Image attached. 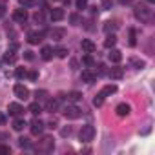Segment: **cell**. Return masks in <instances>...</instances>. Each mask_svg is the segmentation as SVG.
I'll return each instance as SVG.
<instances>
[{
	"label": "cell",
	"instance_id": "obj_1",
	"mask_svg": "<svg viewBox=\"0 0 155 155\" xmlns=\"http://www.w3.org/2000/svg\"><path fill=\"white\" fill-rule=\"evenodd\" d=\"M79 137H81V140H82V142H91V140H93V137H95V128H93L91 124L82 126V128H81Z\"/></svg>",
	"mask_w": 155,
	"mask_h": 155
},
{
	"label": "cell",
	"instance_id": "obj_2",
	"mask_svg": "<svg viewBox=\"0 0 155 155\" xmlns=\"http://www.w3.org/2000/svg\"><path fill=\"white\" fill-rule=\"evenodd\" d=\"M64 117L69 119V120H75V119H81L82 117V110L79 106H75V104H69L66 110H64Z\"/></svg>",
	"mask_w": 155,
	"mask_h": 155
},
{
	"label": "cell",
	"instance_id": "obj_3",
	"mask_svg": "<svg viewBox=\"0 0 155 155\" xmlns=\"http://www.w3.org/2000/svg\"><path fill=\"white\" fill-rule=\"evenodd\" d=\"M135 17L146 22V20L151 18V11H150L146 6H140V4H139V6H135Z\"/></svg>",
	"mask_w": 155,
	"mask_h": 155
},
{
	"label": "cell",
	"instance_id": "obj_4",
	"mask_svg": "<svg viewBox=\"0 0 155 155\" xmlns=\"http://www.w3.org/2000/svg\"><path fill=\"white\" fill-rule=\"evenodd\" d=\"M53 139L51 137H42V140L38 142V151H46V153H49V151H53Z\"/></svg>",
	"mask_w": 155,
	"mask_h": 155
},
{
	"label": "cell",
	"instance_id": "obj_5",
	"mask_svg": "<svg viewBox=\"0 0 155 155\" xmlns=\"http://www.w3.org/2000/svg\"><path fill=\"white\" fill-rule=\"evenodd\" d=\"M13 91H15V95L20 99V101H26L28 97H29V90L24 86V84H15V88H13Z\"/></svg>",
	"mask_w": 155,
	"mask_h": 155
},
{
	"label": "cell",
	"instance_id": "obj_6",
	"mask_svg": "<svg viewBox=\"0 0 155 155\" xmlns=\"http://www.w3.org/2000/svg\"><path fill=\"white\" fill-rule=\"evenodd\" d=\"M44 131V122L38 119V117H35L33 120H31V133L33 135H40Z\"/></svg>",
	"mask_w": 155,
	"mask_h": 155
},
{
	"label": "cell",
	"instance_id": "obj_7",
	"mask_svg": "<svg viewBox=\"0 0 155 155\" xmlns=\"http://www.w3.org/2000/svg\"><path fill=\"white\" fill-rule=\"evenodd\" d=\"M81 79H82V82L93 84V82H95V79H97V75H95L93 71H90V69H84V71L81 73Z\"/></svg>",
	"mask_w": 155,
	"mask_h": 155
},
{
	"label": "cell",
	"instance_id": "obj_8",
	"mask_svg": "<svg viewBox=\"0 0 155 155\" xmlns=\"http://www.w3.org/2000/svg\"><path fill=\"white\" fill-rule=\"evenodd\" d=\"M13 18H15L17 22H20V24H24V22L28 20V11H26V9H15Z\"/></svg>",
	"mask_w": 155,
	"mask_h": 155
},
{
	"label": "cell",
	"instance_id": "obj_9",
	"mask_svg": "<svg viewBox=\"0 0 155 155\" xmlns=\"http://www.w3.org/2000/svg\"><path fill=\"white\" fill-rule=\"evenodd\" d=\"M64 35H66V29H62V28H53V29L49 31V37H51L53 40H62Z\"/></svg>",
	"mask_w": 155,
	"mask_h": 155
},
{
	"label": "cell",
	"instance_id": "obj_10",
	"mask_svg": "<svg viewBox=\"0 0 155 155\" xmlns=\"http://www.w3.org/2000/svg\"><path fill=\"white\" fill-rule=\"evenodd\" d=\"M115 111H117V115H119V117H126V115L130 113V106H128L126 102H120V104L115 108Z\"/></svg>",
	"mask_w": 155,
	"mask_h": 155
},
{
	"label": "cell",
	"instance_id": "obj_11",
	"mask_svg": "<svg viewBox=\"0 0 155 155\" xmlns=\"http://www.w3.org/2000/svg\"><path fill=\"white\" fill-rule=\"evenodd\" d=\"M110 60H111L113 64H117V62H120V60H122V53H120L119 49H115V48H111V51H110Z\"/></svg>",
	"mask_w": 155,
	"mask_h": 155
},
{
	"label": "cell",
	"instance_id": "obj_12",
	"mask_svg": "<svg viewBox=\"0 0 155 155\" xmlns=\"http://www.w3.org/2000/svg\"><path fill=\"white\" fill-rule=\"evenodd\" d=\"M66 99H68V102H79L82 99V93L81 91H69L66 95Z\"/></svg>",
	"mask_w": 155,
	"mask_h": 155
},
{
	"label": "cell",
	"instance_id": "obj_13",
	"mask_svg": "<svg viewBox=\"0 0 155 155\" xmlns=\"http://www.w3.org/2000/svg\"><path fill=\"white\" fill-rule=\"evenodd\" d=\"M62 18H64V9H60V8L51 9V20H53V22H58V20H62Z\"/></svg>",
	"mask_w": 155,
	"mask_h": 155
},
{
	"label": "cell",
	"instance_id": "obj_14",
	"mask_svg": "<svg viewBox=\"0 0 155 155\" xmlns=\"http://www.w3.org/2000/svg\"><path fill=\"white\" fill-rule=\"evenodd\" d=\"M9 113L11 115H22L24 113V108L20 104H17V102H11L9 104Z\"/></svg>",
	"mask_w": 155,
	"mask_h": 155
},
{
	"label": "cell",
	"instance_id": "obj_15",
	"mask_svg": "<svg viewBox=\"0 0 155 155\" xmlns=\"http://www.w3.org/2000/svg\"><path fill=\"white\" fill-rule=\"evenodd\" d=\"M81 46H82V49H84L86 53H93V51H95V44H93L91 40H88V38H84Z\"/></svg>",
	"mask_w": 155,
	"mask_h": 155
},
{
	"label": "cell",
	"instance_id": "obj_16",
	"mask_svg": "<svg viewBox=\"0 0 155 155\" xmlns=\"http://www.w3.org/2000/svg\"><path fill=\"white\" fill-rule=\"evenodd\" d=\"M40 57H42L44 60H51V58H53V49H51L49 46H44L42 51H40Z\"/></svg>",
	"mask_w": 155,
	"mask_h": 155
},
{
	"label": "cell",
	"instance_id": "obj_17",
	"mask_svg": "<svg viewBox=\"0 0 155 155\" xmlns=\"http://www.w3.org/2000/svg\"><path fill=\"white\" fill-rule=\"evenodd\" d=\"M122 75H124L122 68H111L110 69V77H111V79H122Z\"/></svg>",
	"mask_w": 155,
	"mask_h": 155
},
{
	"label": "cell",
	"instance_id": "obj_18",
	"mask_svg": "<svg viewBox=\"0 0 155 155\" xmlns=\"http://www.w3.org/2000/svg\"><path fill=\"white\" fill-rule=\"evenodd\" d=\"M57 108H58V101H55V99H48L46 101V110L48 111H57Z\"/></svg>",
	"mask_w": 155,
	"mask_h": 155
},
{
	"label": "cell",
	"instance_id": "obj_19",
	"mask_svg": "<svg viewBox=\"0 0 155 155\" xmlns=\"http://www.w3.org/2000/svg\"><path fill=\"white\" fill-rule=\"evenodd\" d=\"M42 40V33H29L28 35V42L29 44H38Z\"/></svg>",
	"mask_w": 155,
	"mask_h": 155
},
{
	"label": "cell",
	"instance_id": "obj_20",
	"mask_svg": "<svg viewBox=\"0 0 155 155\" xmlns=\"http://www.w3.org/2000/svg\"><path fill=\"white\" fill-rule=\"evenodd\" d=\"M117 91V86L115 84H108V86H104L102 90H101V93L106 97V95H111V93H115Z\"/></svg>",
	"mask_w": 155,
	"mask_h": 155
},
{
	"label": "cell",
	"instance_id": "obj_21",
	"mask_svg": "<svg viewBox=\"0 0 155 155\" xmlns=\"http://www.w3.org/2000/svg\"><path fill=\"white\" fill-rule=\"evenodd\" d=\"M115 44H117V37H115L113 33H111V35H108V37H106V40H104V46H106V48H113Z\"/></svg>",
	"mask_w": 155,
	"mask_h": 155
},
{
	"label": "cell",
	"instance_id": "obj_22",
	"mask_svg": "<svg viewBox=\"0 0 155 155\" xmlns=\"http://www.w3.org/2000/svg\"><path fill=\"white\" fill-rule=\"evenodd\" d=\"M29 111H31L33 115H40V113H42V108H40L38 101H37V102H31V104H29Z\"/></svg>",
	"mask_w": 155,
	"mask_h": 155
},
{
	"label": "cell",
	"instance_id": "obj_23",
	"mask_svg": "<svg viewBox=\"0 0 155 155\" xmlns=\"http://www.w3.org/2000/svg\"><path fill=\"white\" fill-rule=\"evenodd\" d=\"M13 128H15L17 131H22V130L26 128V120H22V119H17V120L13 122Z\"/></svg>",
	"mask_w": 155,
	"mask_h": 155
},
{
	"label": "cell",
	"instance_id": "obj_24",
	"mask_svg": "<svg viewBox=\"0 0 155 155\" xmlns=\"http://www.w3.org/2000/svg\"><path fill=\"white\" fill-rule=\"evenodd\" d=\"M104 99H106V97H104L102 93H99V95H97V97L93 99V104H95V106L99 108V106H102V102H104Z\"/></svg>",
	"mask_w": 155,
	"mask_h": 155
},
{
	"label": "cell",
	"instance_id": "obj_25",
	"mask_svg": "<svg viewBox=\"0 0 155 155\" xmlns=\"http://www.w3.org/2000/svg\"><path fill=\"white\" fill-rule=\"evenodd\" d=\"M115 28H117V24H115V22H111V20L104 24V31H106V33H110V31H113Z\"/></svg>",
	"mask_w": 155,
	"mask_h": 155
},
{
	"label": "cell",
	"instance_id": "obj_26",
	"mask_svg": "<svg viewBox=\"0 0 155 155\" xmlns=\"http://www.w3.org/2000/svg\"><path fill=\"white\" fill-rule=\"evenodd\" d=\"M55 53H57L58 58H66V57H68V49H66V48H58Z\"/></svg>",
	"mask_w": 155,
	"mask_h": 155
},
{
	"label": "cell",
	"instance_id": "obj_27",
	"mask_svg": "<svg viewBox=\"0 0 155 155\" xmlns=\"http://www.w3.org/2000/svg\"><path fill=\"white\" fill-rule=\"evenodd\" d=\"M6 8H8L6 0H0V18H2V17L6 15Z\"/></svg>",
	"mask_w": 155,
	"mask_h": 155
},
{
	"label": "cell",
	"instance_id": "obj_28",
	"mask_svg": "<svg viewBox=\"0 0 155 155\" xmlns=\"http://www.w3.org/2000/svg\"><path fill=\"white\" fill-rule=\"evenodd\" d=\"M4 60H6V62H9V64H13V62H15V55H13L11 51H8V53L4 55Z\"/></svg>",
	"mask_w": 155,
	"mask_h": 155
},
{
	"label": "cell",
	"instance_id": "obj_29",
	"mask_svg": "<svg viewBox=\"0 0 155 155\" xmlns=\"http://www.w3.org/2000/svg\"><path fill=\"white\" fill-rule=\"evenodd\" d=\"M18 144H20L22 148H29V146H31V142H29V139H26V137H22V139H18Z\"/></svg>",
	"mask_w": 155,
	"mask_h": 155
},
{
	"label": "cell",
	"instance_id": "obj_30",
	"mask_svg": "<svg viewBox=\"0 0 155 155\" xmlns=\"http://www.w3.org/2000/svg\"><path fill=\"white\" fill-rule=\"evenodd\" d=\"M20 4H22L24 8H31V6L37 4V0H20Z\"/></svg>",
	"mask_w": 155,
	"mask_h": 155
},
{
	"label": "cell",
	"instance_id": "obj_31",
	"mask_svg": "<svg viewBox=\"0 0 155 155\" xmlns=\"http://www.w3.org/2000/svg\"><path fill=\"white\" fill-rule=\"evenodd\" d=\"M37 101H48V93L42 90V91H37Z\"/></svg>",
	"mask_w": 155,
	"mask_h": 155
},
{
	"label": "cell",
	"instance_id": "obj_32",
	"mask_svg": "<svg viewBox=\"0 0 155 155\" xmlns=\"http://www.w3.org/2000/svg\"><path fill=\"white\" fill-rule=\"evenodd\" d=\"M9 153H11L9 146H4V144H0V155H9Z\"/></svg>",
	"mask_w": 155,
	"mask_h": 155
},
{
	"label": "cell",
	"instance_id": "obj_33",
	"mask_svg": "<svg viewBox=\"0 0 155 155\" xmlns=\"http://www.w3.org/2000/svg\"><path fill=\"white\" fill-rule=\"evenodd\" d=\"M131 64H133V66H137L139 69H140V68H144V60H139V58H131Z\"/></svg>",
	"mask_w": 155,
	"mask_h": 155
},
{
	"label": "cell",
	"instance_id": "obj_34",
	"mask_svg": "<svg viewBox=\"0 0 155 155\" xmlns=\"http://www.w3.org/2000/svg\"><path fill=\"white\" fill-rule=\"evenodd\" d=\"M26 75H28V71H26L24 68H18V69H17V77H18V79H24Z\"/></svg>",
	"mask_w": 155,
	"mask_h": 155
},
{
	"label": "cell",
	"instance_id": "obj_35",
	"mask_svg": "<svg viewBox=\"0 0 155 155\" xmlns=\"http://www.w3.org/2000/svg\"><path fill=\"white\" fill-rule=\"evenodd\" d=\"M111 6H113V0H102V8L104 9H111Z\"/></svg>",
	"mask_w": 155,
	"mask_h": 155
},
{
	"label": "cell",
	"instance_id": "obj_36",
	"mask_svg": "<svg viewBox=\"0 0 155 155\" xmlns=\"http://www.w3.org/2000/svg\"><path fill=\"white\" fill-rule=\"evenodd\" d=\"M130 46H135V31L130 29Z\"/></svg>",
	"mask_w": 155,
	"mask_h": 155
},
{
	"label": "cell",
	"instance_id": "obj_37",
	"mask_svg": "<svg viewBox=\"0 0 155 155\" xmlns=\"http://www.w3.org/2000/svg\"><path fill=\"white\" fill-rule=\"evenodd\" d=\"M84 64L93 66V58H91V55H86V57H84Z\"/></svg>",
	"mask_w": 155,
	"mask_h": 155
},
{
	"label": "cell",
	"instance_id": "obj_38",
	"mask_svg": "<svg viewBox=\"0 0 155 155\" xmlns=\"http://www.w3.org/2000/svg\"><path fill=\"white\" fill-rule=\"evenodd\" d=\"M77 8H79V9H84V8H86V0H77Z\"/></svg>",
	"mask_w": 155,
	"mask_h": 155
},
{
	"label": "cell",
	"instance_id": "obj_39",
	"mask_svg": "<svg viewBox=\"0 0 155 155\" xmlns=\"http://www.w3.org/2000/svg\"><path fill=\"white\" fill-rule=\"evenodd\" d=\"M24 58L26 60H33V51H24Z\"/></svg>",
	"mask_w": 155,
	"mask_h": 155
},
{
	"label": "cell",
	"instance_id": "obj_40",
	"mask_svg": "<svg viewBox=\"0 0 155 155\" xmlns=\"http://www.w3.org/2000/svg\"><path fill=\"white\" fill-rule=\"evenodd\" d=\"M60 133H62V137H68V135L71 133V128H64V130H62Z\"/></svg>",
	"mask_w": 155,
	"mask_h": 155
},
{
	"label": "cell",
	"instance_id": "obj_41",
	"mask_svg": "<svg viewBox=\"0 0 155 155\" xmlns=\"http://www.w3.org/2000/svg\"><path fill=\"white\" fill-rule=\"evenodd\" d=\"M28 77H29V79H31V81H35V79H37V77H38V73H37V71H31V73H28Z\"/></svg>",
	"mask_w": 155,
	"mask_h": 155
},
{
	"label": "cell",
	"instance_id": "obj_42",
	"mask_svg": "<svg viewBox=\"0 0 155 155\" xmlns=\"http://www.w3.org/2000/svg\"><path fill=\"white\" fill-rule=\"evenodd\" d=\"M6 122V115L4 113H0V124H4Z\"/></svg>",
	"mask_w": 155,
	"mask_h": 155
},
{
	"label": "cell",
	"instance_id": "obj_43",
	"mask_svg": "<svg viewBox=\"0 0 155 155\" xmlns=\"http://www.w3.org/2000/svg\"><path fill=\"white\" fill-rule=\"evenodd\" d=\"M35 20H37V22H42V15L37 13V15H35Z\"/></svg>",
	"mask_w": 155,
	"mask_h": 155
},
{
	"label": "cell",
	"instance_id": "obj_44",
	"mask_svg": "<svg viewBox=\"0 0 155 155\" xmlns=\"http://www.w3.org/2000/svg\"><path fill=\"white\" fill-rule=\"evenodd\" d=\"M71 22H79V17H77V15H71Z\"/></svg>",
	"mask_w": 155,
	"mask_h": 155
},
{
	"label": "cell",
	"instance_id": "obj_45",
	"mask_svg": "<svg viewBox=\"0 0 155 155\" xmlns=\"http://www.w3.org/2000/svg\"><path fill=\"white\" fill-rule=\"evenodd\" d=\"M120 4H130V2H133V0H119Z\"/></svg>",
	"mask_w": 155,
	"mask_h": 155
},
{
	"label": "cell",
	"instance_id": "obj_46",
	"mask_svg": "<svg viewBox=\"0 0 155 155\" xmlns=\"http://www.w3.org/2000/svg\"><path fill=\"white\" fill-rule=\"evenodd\" d=\"M148 2H155V0H148Z\"/></svg>",
	"mask_w": 155,
	"mask_h": 155
}]
</instances>
